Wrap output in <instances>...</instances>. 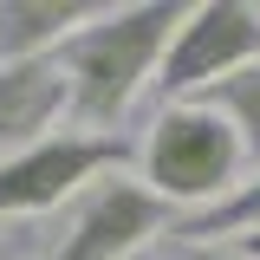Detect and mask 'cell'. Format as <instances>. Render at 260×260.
Listing matches in <instances>:
<instances>
[{
    "mask_svg": "<svg viewBox=\"0 0 260 260\" xmlns=\"http://www.w3.org/2000/svg\"><path fill=\"white\" fill-rule=\"evenodd\" d=\"M189 20V7L176 0H137V7H104L91 26H78L59 52V72L72 78V124L85 137H117L124 117L143 85H156L162 59L176 46V32Z\"/></svg>",
    "mask_w": 260,
    "mask_h": 260,
    "instance_id": "cell-1",
    "label": "cell"
},
{
    "mask_svg": "<svg viewBox=\"0 0 260 260\" xmlns=\"http://www.w3.org/2000/svg\"><path fill=\"white\" fill-rule=\"evenodd\" d=\"M143 156V182L169 202V208H215L221 195L241 189V162H247V143L241 130L228 124L215 104L202 98H182V104H162L150 117V137L137 143Z\"/></svg>",
    "mask_w": 260,
    "mask_h": 260,
    "instance_id": "cell-2",
    "label": "cell"
},
{
    "mask_svg": "<svg viewBox=\"0 0 260 260\" xmlns=\"http://www.w3.org/2000/svg\"><path fill=\"white\" fill-rule=\"evenodd\" d=\"M176 221L182 215L150 182L104 176V182H91L78 195V208L65 215V234L52 241L46 260H130V254H143L150 241H169Z\"/></svg>",
    "mask_w": 260,
    "mask_h": 260,
    "instance_id": "cell-3",
    "label": "cell"
},
{
    "mask_svg": "<svg viewBox=\"0 0 260 260\" xmlns=\"http://www.w3.org/2000/svg\"><path fill=\"white\" fill-rule=\"evenodd\" d=\"M137 156L130 137H85V130H59L46 143H32L20 156L0 162V221H20V215H39L65 202L72 189H91L104 176H117L124 162Z\"/></svg>",
    "mask_w": 260,
    "mask_h": 260,
    "instance_id": "cell-4",
    "label": "cell"
},
{
    "mask_svg": "<svg viewBox=\"0 0 260 260\" xmlns=\"http://www.w3.org/2000/svg\"><path fill=\"white\" fill-rule=\"evenodd\" d=\"M247 65H260V7L202 0V7H189V20H182V32H176V46H169V59L156 72V98L182 104V98L247 72Z\"/></svg>",
    "mask_w": 260,
    "mask_h": 260,
    "instance_id": "cell-5",
    "label": "cell"
},
{
    "mask_svg": "<svg viewBox=\"0 0 260 260\" xmlns=\"http://www.w3.org/2000/svg\"><path fill=\"white\" fill-rule=\"evenodd\" d=\"M59 117H72V78L59 72V59L0 65V162L59 137Z\"/></svg>",
    "mask_w": 260,
    "mask_h": 260,
    "instance_id": "cell-6",
    "label": "cell"
},
{
    "mask_svg": "<svg viewBox=\"0 0 260 260\" xmlns=\"http://www.w3.org/2000/svg\"><path fill=\"white\" fill-rule=\"evenodd\" d=\"M104 7L85 0H0V65L52 59L78 26H91Z\"/></svg>",
    "mask_w": 260,
    "mask_h": 260,
    "instance_id": "cell-7",
    "label": "cell"
},
{
    "mask_svg": "<svg viewBox=\"0 0 260 260\" xmlns=\"http://www.w3.org/2000/svg\"><path fill=\"white\" fill-rule=\"evenodd\" d=\"M254 234H260V176L241 182L234 195H221L215 208L176 221V241L182 247H221V241H254Z\"/></svg>",
    "mask_w": 260,
    "mask_h": 260,
    "instance_id": "cell-8",
    "label": "cell"
},
{
    "mask_svg": "<svg viewBox=\"0 0 260 260\" xmlns=\"http://www.w3.org/2000/svg\"><path fill=\"white\" fill-rule=\"evenodd\" d=\"M195 98L215 104L228 124L241 130L247 162H260V65H247V72H234V78H221V85H208V91H195Z\"/></svg>",
    "mask_w": 260,
    "mask_h": 260,
    "instance_id": "cell-9",
    "label": "cell"
},
{
    "mask_svg": "<svg viewBox=\"0 0 260 260\" xmlns=\"http://www.w3.org/2000/svg\"><path fill=\"white\" fill-rule=\"evenodd\" d=\"M182 260H254L247 247H182Z\"/></svg>",
    "mask_w": 260,
    "mask_h": 260,
    "instance_id": "cell-10",
    "label": "cell"
},
{
    "mask_svg": "<svg viewBox=\"0 0 260 260\" xmlns=\"http://www.w3.org/2000/svg\"><path fill=\"white\" fill-rule=\"evenodd\" d=\"M234 247H247V254H254V260H260V234H254V241H234Z\"/></svg>",
    "mask_w": 260,
    "mask_h": 260,
    "instance_id": "cell-11",
    "label": "cell"
},
{
    "mask_svg": "<svg viewBox=\"0 0 260 260\" xmlns=\"http://www.w3.org/2000/svg\"><path fill=\"white\" fill-rule=\"evenodd\" d=\"M0 260H13V241H0Z\"/></svg>",
    "mask_w": 260,
    "mask_h": 260,
    "instance_id": "cell-12",
    "label": "cell"
}]
</instances>
